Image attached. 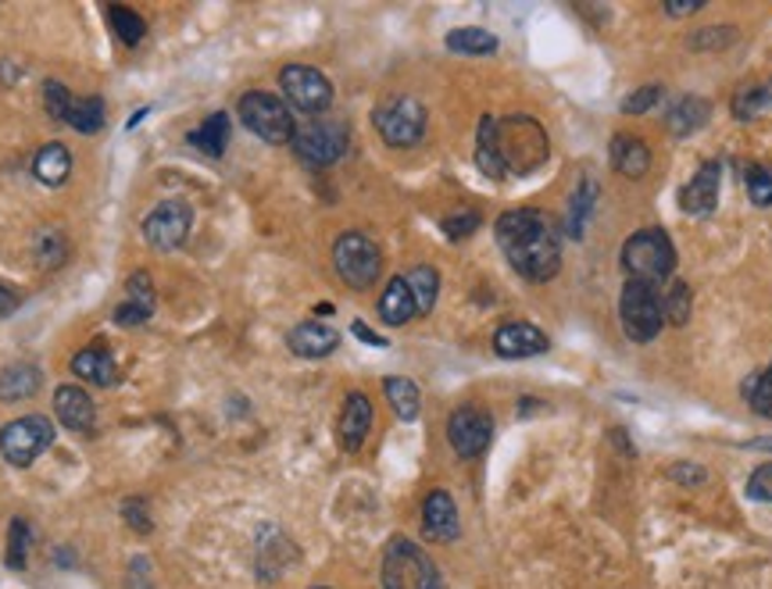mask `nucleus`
Here are the masks:
<instances>
[{
    "mask_svg": "<svg viewBox=\"0 0 772 589\" xmlns=\"http://www.w3.org/2000/svg\"><path fill=\"white\" fill-rule=\"evenodd\" d=\"M497 247L505 250L508 265L530 283H547L558 275L562 268V240L555 225L547 222V214L533 208H515L505 211L494 222Z\"/></svg>",
    "mask_w": 772,
    "mask_h": 589,
    "instance_id": "1",
    "label": "nucleus"
},
{
    "mask_svg": "<svg viewBox=\"0 0 772 589\" xmlns=\"http://www.w3.org/2000/svg\"><path fill=\"white\" fill-rule=\"evenodd\" d=\"M186 144H190L193 150L208 154V158H222L226 144H229V114H226V111L208 114V119H204L197 130L186 136Z\"/></svg>",
    "mask_w": 772,
    "mask_h": 589,
    "instance_id": "27",
    "label": "nucleus"
},
{
    "mask_svg": "<svg viewBox=\"0 0 772 589\" xmlns=\"http://www.w3.org/2000/svg\"><path fill=\"white\" fill-rule=\"evenodd\" d=\"M719 189H723V164L719 161H704L698 172H693L690 183L679 189V208L687 214H712L719 208Z\"/></svg>",
    "mask_w": 772,
    "mask_h": 589,
    "instance_id": "15",
    "label": "nucleus"
},
{
    "mask_svg": "<svg viewBox=\"0 0 772 589\" xmlns=\"http://www.w3.org/2000/svg\"><path fill=\"white\" fill-rule=\"evenodd\" d=\"M125 293H129V300H133V304H140V307H150V311H154V283H150V275H147V272H136V275H129Z\"/></svg>",
    "mask_w": 772,
    "mask_h": 589,
    "instance_id": "46",
    "label": "nucleus"
},
{
    "mask_svg": "<svg viewBox=\"0 0 772 589\" xmlns=\"http://www.w3.org/2000/svg\"><path fill=\"white\" fill-rule=\"evenodd\" d=\"M744 186H748V197L755 208H769L772 204V164H748Z\"/></svg>",
    "mask_w": 772,
    "mask_h": 589,
    "instance_id": "38",
    "label": "nucleus"
},
{
    "mask_svg": "<svg viewBox=\"0 0 772 589\" xmlns=\"http://www.w3.org/2000/svg\"><path fill=\"white\" fill-rule=\"evenodd\" d=\"M494 351L508 361H522V357H536L551 351L547 332H540L530 322H508L494 332Z\"/></svg>",
    "mask_w": 772,
    "mask_h": 589,
    "instance_id": "16",
    "label": "nucleus"
},
{
    "mask_svg": "<svg viewBox=\"0 0 772 589\" xmlns=\"http://www.w3.org/2000/svg\"><path fill=\"white\" fill-rule=\"evenodd\" d=\"M150 307H140V304H133V300H125V304H119L114 307V315H111V322L114 326H122V329H136V326H147L150 322Z\"/></svg>",
    "mask_w": 772,
    "mask_h": 589,
    "instance_id": "44",
    "label": "nucleus"
},
{
    "mask_svg": "<svg viewBox=\"0 0 772 589\" xmlns=\"http://www.w3.org/2000/svg\"><path fill=\"white\" fill-rule=\"evenodd\" d=\"M125 589H154V572H150V561L147 557H136L133 565H129Z\"/></svg>",
    "mask_w": 772,
    "mask_h": 589,
    "instance_id": "47",
    "label": "nucleus"
},
{
    "mask_svg": "<svg viewBox=\"0 0 772 589\" xmlns=\"http://www.w3.org/2000/svg\"><path fill=\"white\" fill-rule=\"evenodd\" d=\"M287 347L298 354V357H307V361H318V357H329L333 351L340 347V332L326 326V322H301L290 329L287 336Z\"/></svg>",
    "mask_w": 772,
    "mask_h": 589,
    "instance_id": "19",
    "label": "nucleus"
},
{
    "mask_svg": "<svg viewBox=\"0 0 772 589\" xmlns=\"http://www.w3.org/2000/svg\"><path fill=\"white\" fill-rule=\"evenodd\" d=\"M55 437L58 429L47 415H22L0 429V457L11 468H29L36 457L55 446Z\"/></svg>",
    "mask_w": 772,
    "mask_h": 589,
    "instance_id": "6",
    "label": "nucleus"
},
{
    "mask_svg": "<svg viewBox=\"0 0 772 589\" xmlns=\"http://www.w3.org/2000/svg\"><path fill=\"white\" fill-rule=\"evenodd\" d=\"M369 429H372V401L362 390L347 393L343 412H340V426H337V437L343 443V451H358V446L365 443Z\"/></svg>",
    "mask_w": 772,
    "mask_h": 589,
    "instance_id": "20",
    "label": "nucleus"
},
{
    "mask_svg": "<svg viewBox=\"0 0 772 589\" xmlns=\"http://www.w3.org/2000/svg\"><path fill=\"white\" fill-rule=\"evenodd\" d=\"M494 440V418L480 412V407H458L455 415L447 418V443L458 457H480Z\"/></svg>",
    "mask_w": 772,
    "mask_h": 589,
    "instance_id": "14",
    "label": "nucleus"
},
{
    "mask_svg": "<svg viewBox=\"0 0 772 589\" xmlns=\"http://www.w3.org/2000/svg\"><path fill=\"white\" fill-rule=\"evenodd\" d=\"M769 371H772V368H769Z\"/></svg>",
    "mask_w": 772,
    "mask_h": 589,
    "instance_id": "55",
    "label": "nucleus"
},
{
    "mask_svg": "<svg viewBox=\"0 0 772 589\" xmlns=\"http://www.w3.org/2000/svg\"><path fill=\"white\" fill-rule=\"evenodd\" d=\"M491 119H494V114H483L480 130H475V169H480L486 179H508L505 169H500L494 139H491Z\"/></svg>",
    "mask_w": 772,
    "mask_h": 589,
    "instance_id": "32",
    "label": "nucleus"
},
{
    "mask_svg": "<svg viewBox=\"0 0 772 589\" xmlns=\"http://www.w3.org/2000/svg\"><path fill=\"white\" fill-rule=\"evenodd\" d=\"M44 108L50 119L64 122L69 130L75 133H100L105 130V119H108V108L100 97H72L69 86L58 83V79H47L44 83Z\"/></svg>",
    "mask_w": 772,
    "mask_h": 589,
    "instance_id": "8",
    "label": "nucleus"
},
{
    "mask_svg": "<svg viewBox=\"0 0 772 589\" xmlns=\"http://www.w3.org/2000/svg\"><path fill=\"white\" fill-rule=\"evenodd\" d=\"M447 50L455 54H469V58H483V54H494L497 50V36L480 29V25H461V29H450L447 33Z\"/></svg>",
    "mask_w": 772,
    "mask_h": 589,
    "instance_id": "28",
    "label": "nucleus"
},
{
    "mask_svg": "<svg viewBox=\"0 0 772 589\" xmlns=\"http://www.w3.org/2000/svg\"><path fill=\"white\" fill-rule=\"evenodd\" d=\"M72 371L80 376L83 382H89V386H114L119 382V365H114V357L108 347H100V343H94V347H83L80 354L72 357Z\"/></svg>",
    "mask_w": 772,
    "mask_h": 589,
    "instance_id": "21",
    "label": "nucleus"
},
{
    "mask_svg": "<svg viewBox=\"0 0 772 589\" xmlns=\"http://www.w3.org/2000/svg\"><path fill=\"white\" fill-rule=\"evenodd\" d=\"M422 532L433 543H455L461 536V521H458V507L450 501V493L433 490L422 504Z\"/></svg>",
    "mask_w": 772,
    "mask_h": 589,
    "instance_id": "17",
    "label": "nucleus"
},
{
    "mask_svg": "<svg viewBox=\"0 0 772 589\" xmlns=\"http://www.w3.org/2000/svg\"><path fill=\"white\" fill-rule=\"evenodd\" d=\"M40 368L22 361V365H8L0 371V404H19V401H29L40 390Z\"/></svg>",
    "mask_w": 772,
    "mask_h": 589,
    "instance_id": "22",
    "label": "nucleus"
},
{
    "mask_svg": "<svg viewBox=\"0 0 772 589\" xmlns=\"http://www.w3.org/2000/svg\"><path fill=\"white\" fill-rule=\"evenodd\" d=\"M55 561H58V565H64V568H69V565H72V554H69V550H58V554H55Z\"/></svg>",
    "mask_w": 772,
    "mask_h": 589,
    "instance_id": "53",
    "label": "nucleus"
},
{
    "mask_svg": "<svg viewBox=\"0 0 772 589\" xmlns=\"http://www.w3.org/2000/svg\"><path fill=\"white\" fill-rule=\"evenodd\" d=\"M147 114H150L147 108H144V111H136V114H133V119H129V122H125V130H136V125L147 119Z\"/></svg>",
    "mask_w": 772,
    "mask_h": 589,
    "instance_id": "52",
    "label": "nucleus"
},
{
    "mask_svg": "<svg viewBox=\"0 0 772 589\" xmlns=\"http://www.w3.org/2000/svg\"><path fill=\"white\" fill-rule=\"evenodd\" d=\"M351 332H354V336L362 340V343H369V347H386V340L379 336V332H372L365 322H354V326H351Z\"/></svg>",
    "mask_w": 772,
    "mask_h": 589,
    "instance_id": "50",
    "label": "nucleus"
},
{
    "mask_svg": "<svg viewBox=\"0 0 772 589\" xmlns=\"http://www.w3.org/2000/svg\"><path fill=\"white\" fill-rule=\"evenodd\" d=\"M733 114H737L740 122L765 119V114H772V79L737 89V97H733Z\"/></svg>",
    "mask_w": 772,
    "mask_h": 589,
    "instance_id": "30",
    "label": "nucleus"
},
{
    "mask_svg": "<svg viewBox=\"0 0 772 589\" xmlns=\"http://www.w3.org/2000/svg\"><path fill=\"white\" fill-rule=\"evenodd\" d=\"M105 19L111 22V29H114V36H119V40H122L125 47H136V44H140V40H144V36H147V25H144V19H140L133 8L111 4V8L105 11Z\"/></svg>",
    "mask_w": 772,
    "mask_h": 589,
    "instance_id": "34",
    "label": "nucleus"
},
{
    "mask_svg": "<svg viewBox=\"0 0 772 589\" xmlns=\"http://www.w3.org/2000/svg\"><path fill=\"white\" fill-rule=\"evenodd\" d=\"M733 40H737L733 25H708V29L693 33L687 44H690L693 50H715V47H726V44H733Z\"/></svg>",
    "mask_w": 772,
    "mask_h": 589,
    "instance_id": "41",
    "label": "nucleus"
},
{
    "mask_svg": "<svg viewBox=\"0 0 772 589\" xmlns=\"http://www.w3.org/2000/svg\"><path fill=\"white\" fill-rule=\"evenodd\" d=\"M190 229H193V208L186 200L172 197V200H161L158 208L147 214L144 225H140V233H144L150 250L169 254V250H179L190 240Z\"/></svg>",
    "mask_w": 772,
    "mask_h": 589,
    "instance_id": "11",
    "label": "nucleus"
},
{
    "mask_svg": "<svg viewBox=\"0 0 772 589\" xmlns=\"http://www.w3.org/2000/svg\"><path fill=\"white\" fill-rule=\"evenodd\" d=\"M15 307H19V297L8 286H0V318H8L11 311H15Z\"/></svg>",
    "mask_w": 772,
    "mask_h": 589,
    "instance_id": "51",
    "label": "nucleus"
},
{
    "mask_svg": "<svg viewBox=\"0 0 772 589\" xmlns=\"http://www.w3.org/2000/svg\"><path fill=\"white\" fill-rule=\"evenodd\" d=\"M240 122L248 130L265 139V144L282 147V144H293V133H298V122H293L290 108L282 105L276 94H265V89H251V94L240 97Z\"/></svg>",
    "mask_w": 772,
    "mask_h": 589,
    "instance_id": "5",
    "label": "nucleus"
},
{
    "mask_svg": "<svg viewBox=\"0 0 772 589\" xmlns=\"http://www.w3.org/2000/svg\"><path fill=\"white\" fill-rule=\"evenodd\" d=\"M708 114H712V105L701 97H679L673 108L665 111V125L673 136H690L698 133L701 125L708 122Z\"/></svg>",
    "mask_w": 772,
    "mask_h": 589,
    "instance_id": "26",
    "label": "nucleus"
},
{
    "mask_svg": "<svg viewBox=\"0 0 772 589\" xmlns=\"http://www.w3.org/2000/svg\"><path fill=\"white\" fill-rule=\"evenodd\" d=\"M293 150H298L301 161L326 169V164L340 161L347 154V125L337 119L304 122V125H298V133H293Z\"/></svg>",
    "mask_w": 772,
    "mask_h": 589,
    "instance_id": "12",
    "label": "nucleus"
},
{
    "mask_svg": "<svg viewBox=\"0 0 772 589\" xmlns=\"http://www.w3.org/2000/svg\"><path fill=\"white\" fill-rule=\"evenodd\" d=\"M415 315H419V307H415V297H411L408 279H390L379 297V318L386 326L397 329V326H408Z\"/></svg>",
    "mask_w": 772,
    "mask_h": 589,
    "instance_id": "23",
    "label": "nucleus"
},
{
    "mask_svg": "<svg viewBox=\"0 0 772 589\" xmlns=\"http://www.w3.org/2000/svg\"><path fill=\"white\" fill-rule=\"evenodd\" d=\"M612 164H615V172H623L626 179H640L651 169V150L643 139L619 133L612 139Z\"/></svg>",
    "mask_w": 772,
    "mask_h": 589,
    "instance_id": "24",
    "label": "nucleus"
},
{
    "mask_svg": "<svg viewBox=\"0 0 772 589\" xmlns=\"http://www.w3.org/2000/svg\"><path fill=\"white\" fill-rule=\"evenodd\" d=\"M701 8H704V0H668L665 15L679 19V15H693V11H701Z\"/></svg>",
    "mask_w": 772,
    "mask_h": 589,
    "instance_id": "49",
    "label": "nucleus"
},
{
    "mask_svg": "<svg viewBox=\"0 0 772 589\" xmlns=\"http://www.w3.org/2000/svg\"><path fill=\"white\" fill-rule=\"evenodd\" d=\"M623 268L634 283L659 286L676 272V247L665 229H640L623 243Z\"/></svg>",
    "mask_w": 772,
    "mask_h": 589,
    "instance_id": "4",
    "label": "nucleus"
},
{
    "mask_svg": "<svg viewBox=\"0 0 772 589\" xmlns=\"http://www.w3.org/2000/svg\"><path fill=\"white\" fill-rule=\"evenodd\" d=\"M408 286H411V297H415L419 315H430L436 304V293H441V275H436L430 265H419L408 272Z\"/></svg>",
    "mask_w": 772,
    "mask_h": 589,
    "instance_id": "33",
    "label": "nucleus"
},
{
    "mask_svg": "<svg viewBox=\"0 0 772 589\" xmlns=\"http://www.w3.org/2000/svg\"><path fill=\"white\" fill-rule=\"evenodd\" d=\"M594 197H598V183H583V189L572 197V214H569V233L579 240L583 236V222H587V214L594 211Z\"/></svg>",
    "mask_w": 772,
    "mask_h": 589,
    "instance_id": "39",
    "label": "nucleus"
},
{
    "mask_svg": "<svg viewBox=\"0 0 772 589\" xmlns=\"http://www.w3.org/2000/svg\"><path fill=\"white\" fill-rule=\"evenodd\" d=\"M29 543H33L29 521L11 518V525H8V568L11 572H25V561H29Z\"/></svg>",
    "mask_w": 772,
    "mask_h": 589,
    "instance_id": "36",
    "label": "nucleus"
},
{
    "mask_svg": "<svg viewBox=\"0 0 772 589\" xmlns=\"http://www.w3.org/2000/svg\"><path fill=\"white\" fill-rule=\"evenodd\" d=\"M372 125L390 147H415L426 136V108L415 97H386L372 111Z\"/></svg>",
    "mask_w": 772,
    "mask_h": 589,
    "instance_id": "7",
    "label": "nucleus"
},
{
    "mask_svg": "<svg viewBox=\"0 0 772 589\" xmlns=\"http://www.w3.org/2000/svg\"><path fill=\"white\" fill-rule=\"evenodd\" d=\"M619 318H623V332L634 343H651L665 326L662 315V297L659 290L648 283H634L629 279L623 297H619Z\"/></svg>",
    "mask_w": 772,
    "mask_h": 589,
    "instance_id": "10",
    "label": "nucleus"
},
{
    "mask_svg": "<svg viewBox=\"0 0 772 589\" xmlns=\"http://www.w3.org/2000/svg\"><path fill=\"white\" fill-rule=\"evenodd\" d=\"M668 479L679 482V486H704L708 482V471L701 465H673V468H668Z\"/></svg>",
    "mask_w": 772,
    "mask_h": 589,
    "instance_id": "48",
    "label": "nucleus"
},
{
    "mask_svg": "<svg viewBox=\"0 0 772 589\" xmlns=\"http://www.w3.org/2000/svg\"><path fill=\"white\" fill-rule=\"evenodd\" d=\"M662 94H665V86H662V83H648V86H640L637 94H629V97L623 100V114H648V111L662 100Z\"/></svg>",
    "mask_w": 772,
    "mask_h": 589,
    "instance_id": "40",
    "label": "nucleus"
},
{
    "mask_svg": "<svg viewBox=\"0 0 772 589\" xmlns=\"http://www.w3.org/2000/svg\"><path fill=\"white\" fill-rule=\"evenodd\" d=\"M122 518H125L129 529L140 532V536H147V532L154 529V521H150V515H147V501H144V496H129V501L122 504Z\"/></svg>",
    "mask_w": 772,
    "mask_h": 589,
    "instance_id": "42",
    "label": "nucleus"
},
{
    "mask_svg": "<svg viewBox=\"0 0 772 589\" xmlns=\"http://www.w3.org/2000/svg\"><path fill=\"white\" fill-rule=\"evenodd\" d=\"M33 175H36V183H44V186H61L64 179L72 175V154L64 144H47L36 150V158H33Z\"/></svg>",
    "mask_w": 772,
    "mask_h": 589,
    "instance_id": "25",
    "label": "nucleus"
},
{
    "mask_svg": "<svg viewBox=\"0 0 772 589\" xmlns=\"http://www.w3.org/2000/svg\"><path fill=\"white\" fill-rule=\"evenodd\" d=\"M279 86L290 105L304 114H322L333 105V83L312 65H287L279 72Z\"/></svg>",
    "mask_w": 772,
    "mask_h": 589,
    "instance_id": "13",
    "label": "nucleus"
},
{
    "mask_svg": "<svg viewBox=\"0 0 772 589\" xmlns=\"http://www.w3.org/2000/svg\"><path fill=\"white\" fill-rule=\"evenodd\" d=\"M333 265L351 290H369L383 272V254L365 233H343L333 243Z\"/></svg>",
    "mask_w": 772,
    "mask_h": 589,
    "instance_id": "9",
    "label": "nucleus"
},
{
    "mask_svg": "<svg viewBox=\"0 0 772 589\" xmlns=\"http://www.w3.org/2000/svg\"><path fill=\"white\" fill-rule=\"evenodd\" d=\"M315 589H329V586H315Z\"/></svg>",
    "mask_w": 772,
    "mask_h": 589,
    "instance_id": "54",
    "label": "nucleus"
},
{
    "mask_svg": "<svg viewBox=\"0 0 772 589\" xmlns=\"http://www.w3.org/2000/svg\"><path fill=\"white\" fill-rule=\"evenodd\" d=\"M383 390H386V401H390V407H394L397 418H401V421H415V418H419V412H422V393H419L415 382L405 379V376H394V379L383 382Z\"/></svg>",
    "mask_w": 772,
    "mask_h": 589,
    "instance_id": "29",
    "label": "nucleus"
},
{
    "mask_svg": "<svg viewBox=\"0 0 772 589\" xmlns=\"http://www.w3.org/2000/svg\"><path fill=\"white\" fill-rule=\"evenodd\" d=\"M55 415L64 429L72 432H89L97 421V407L89 401V393L83 386H72V382H64V386L55 390Z\"/></svg>",
    "mask_w": 772,
    "mask_h": 589,
    "instance_id": "18",
    "label": "nucleus"
},
{
    "mask_svg": "<svg viewBox=\"0 0 772 589\" xmlns=\"http://www.w3.org/2000/svg\"><path fill=\"white\" fill-rule=\"evenodd\" d=\"M491 139L505 175H530L547 161V133L526 114L491 119Z\"/></svg>",
    "mask_w": 772,
    "mask_h": 589,
    "instance_id": "2",
    "label": "nucleus"
},
{
    "mask_svg": "<svg viewBox=\"0 0 772 589\" xmlns=\"http://www.w3.org/2000/svg\"><path fill=\"white\" fill-rule=\"evenodd\" d=\"M475 229H480V214L475 211H461V214H450V219H444L447 240H469Z\"/></svg>",
    "mask_w": 772,
    "mask_h": 589,
    "instance_id": "45",
    "label": "nucleus"
},
{
    "mask_svg": "<svg viewBox=\"0 0 772 589\" xmlns=\"http://www.w3.org/2000/svg\"><path fill=\"white\" fill-rule=\"evenodd\" d=\"M690 311H693V293L687 283H668L665 290V297H662V315H665V322H673V326H687L690 322Z\"/></svg>",
    "mask_w": 772,
    "mask_h": 589,
    "instance_id": "35",
    "label": "nucleus"
},
{
    "mask_svg": "<svg viewBox=\"0 0 772 589\" xmlns=\"http://www.w3.org/2000/svg\"><path fill=\"white\" fill-rule=\"evenodd\" d=\"M740 396L748 401L755 415L772 421V371H751V376L740 382Z\"/></svg>",
    "mask_w": 772,
    "mask_h": 589,
    "instance_id": "31",
    "label": "nucleus"
},
{
    "mask_svg": "<svg viewBox=\"0 0 772 589\" xmlns=\"http://www.w3.org/2000/svg\"><path fill=\"white\" fill-rule=\"evenodd\" d=\"M748 496L758 504H772V461L758 465L748 479Z\"/></svg>",
    "mask_w": 772,
    "mask_h": 589,
    "instance_id": "43",
    "label": "nucleus"
},
{
    "mask_svg": "<svg viewBox=\"0 0 772 589\" xmlns=\"http://www.w3.org/2000/svg\"><path fill=\"white\" fill-rule=\"evenodd\" d=\"M379 582L383 589H444L441 568H436L426 550L411 543L408 536H394V540L383 547Z\"/></svg>",
    "mask_w": 772,
    "mask_h": 589,
    "instance_id": "3",
    "label": "nucleus"
},
{
    "mask_svg": "<svg viewBox=\"0 0 772 589\" xmlns=\"http://www.w3.org/2000/svg\"><path fill=\"white\" fill-rule=\"evenodd\" d=\"M33 250H36V261H40V268H58V265H64V258H69V243H64V236L58 233V229H40V233H36Z\"/></svg>",
    "mask_w": 772,
    "mask_h": 589,
    "instance_id": "37",
    "label": "nucleus"
}]
</instances>
